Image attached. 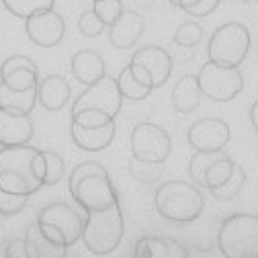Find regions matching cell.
<instances>
[{
  "label": "cell",
  "mask_w": 258,
  "mask_h": 258,
  "mask_svg": "<svg viewBox=\"0 0 258 258\" xmlns=\"http://www.w3.org/2000/svg\"><path fill=\"white\" fill-rule=\"evenodd\" d=\"M154 203L164 219L188 223L203 213L205 197L197 184H190L186 180H168L156 188Z\"/></svg>",
  "instance_id": "6da1fadb"
},
{
  "label": "cell",
  "mask_w": 258,
  "mask_h": 258,
  "mask_svg": "<svg viewBox=\"0 0 258 258\" xmlns=\"http://www.w3.org/2000/svg\"><path fill=\"white\" fill-rule=\"evenodd\" d=\"M37 152V148H31L29 144L0 150V190L31 197L43 186L33 172Z\"/></svg>",
  "instance_id": "7a4b0ae2"
},
{
  "label": "cell",
  "mask_w": 258,
  "mask_h": 258,
  "mask_svg": "<svg viewBox=\"0 0 258 258\" xmlns=\"http://www.w3.org/2000/svg\"><path fill=\"white\" fill-rule=\"evenodd\" d=\"M88 252L92 254H109L123 240V213L121 205H111L105 209L88 211L82 228V238Z\"/></svg>",
  "instance_id": "3957f363"
},
{
  "label": "cell",
  "mask_w": 258,
  "mask_h": 258,
  "mask_svg": "<svg viewBox=\"0 0 258 258\" xmlns=\"http://www.w3.org/2000/svg\"><path fill=\"white\" fill-rule=\"evenodd\" d=\"M219 252L225 258H258V217L236 213L221 223Z\"/></svg>",
  "instance_id": "277c9868"
},
{
  "label": "cell",
  "mask_w": 258,
  "mask_h": 258,
  "mask_svg": "<svg viewBox=\"0 0 258 258\" xmlns=\"http://www.w3.org/2000/svg\"><path fill=\"white\" fill-rule=\"evenodd\" d=\"M115 119L101 111H78L72 113L70 134L74 144L84 152H101L111 146L115 138Z\"/></svg>",
  "instance_id": "5b68a950"
},
{
  "label": "cell",
  "mask_w": 258,
  "mask_h": 258,
  "mask_svg": "<svg viewBox=\"0 0 258 258\" xmlns=\"http://www.w3.org/2000/svg\"><path fill=\"white\" fill-rule=\"evenodd\" d=\"M250 49V31L242 23H225L213 31L207 45L209 61L225 68H238Z\"/></svg>",
  "instance_id": "8992f818"
},
{
  "label": "cell",
  "mask_w": 258,
  "mask_h": 258,
  "mask_svg": "<svg viewBox=\"0 0 258 258\" xmlns=\"http://www.w3.org/2000/svg\"><path fill=\"white\" fill-rule=\"evenodd\" d=\"M37 225L41 234L61 246H72L82 238L84 221L82 217L66 203H51L41 209L37 217Z\"/></svg>",
  "instance_id": "52a82bcc"
},
{
  "label": "cell",
  "mask_w": 258,
  "mask_h": 258,
  "mask_svg": "<svg viewBox=\"0 0 258 258\" xmlns=\"http://www.w3.org/2000/svg\"><path fill=\"white\" fill-rule=\"evenodd\" d=\"M197 80L203 96L213 103H228L236 99L244 88V76L240 68H225L209 59L201 66Z\"/></svg>",
  "instance_id": "ba28073f"
},
{
  "label": "cell",
  "mask_w": 258,
  "mask_h": 258,
  "mask_svg": "<svg viewBox=\"0 0 258 258\" xmlns=\"http://www.w3.org/2000/svg\"><path fill=\"white\" fill-rule=\"evenodd\" d=\"M172 152L170 136L156 123H138L132 132V154L142 162H166Z\"/></svg>",
  "instance_id": "9c48e42d"
},
{
  "label": "cell",
  "mask_w": 258,
  "mask_h": 258,
  "mask_svg": "<svg viewBox=\"0 0 258 258\" xmlns=\"http://www.w3.org/2000/svg\"><path fill=\"white\" fill-rule=\"evenodd\" d=\"M121 105H123V96L119 92L117 80L111 76H103L99 82H94V84L84 88V92L72 105V113L92 109V111L107 113L109 117L115 119L121 111Z\"/></svg>",
  "instance_id": "30bf717a"
},
{
  "label": "cell",
  "mask_w": 258,
  "mask_h": 258,
  "mask_svg": "<svg viewBox=\"0 0 258 258\" xmlns=\"http://www.w3.org/2000/svg\"><path fill=\"white\" fill-rule=\"evenodd\" d=\"M186 138H188L190 148H195L197 152L217 154L230 144L232 132H230V125L225 123L223 119L207 117V119H201L197 123H192Z\"/></svg>",
  "instance_id": "8fae6325"
},
{
  "label": "cell",
  "mask_w": 258,
  "mask_h": 258,
  "mask_svg": "<svg viewBox=\"0 0 258 258\" xmlns=\"http://www.w3.org/2000/svg\"><path fill=\"white\" fill-rule=\"evenodd\" d=\"M25 33L35 45L49 49L55 47L66 35V23H63L61 15L55 13L53 9L39 11L25 19Z\"/></svg>",
  "instance_id": "7c38bea8"
},
{
  "label": "cell",
  "mask_w": 258,
  "mask_h": 258,
  "mask_svg": "<svg viewBox=\"0 0 258 258\" xmlns=\"http://www.w3.org/2000/svg\"><path fill=\"white\" fill-rule=\"evenodd\" d=\"M0 82L7 88L17 92L37 90L39 84V70L35 61L27 55H11L0 66Z\"/></svg>",
  "instance_id": "4fadbf2b"
},
{
  "label": "cell",
  "mask_w": 258,
  "mask_h": 258,
  "mask_svg": "<svg viewBox=\"0 0 258 258\" xmlns=\"http://www.w3.org/2000/svg\"><path fill=\"white\" fill-rule=\"evenodd\" d=\"M35 125L29 113H21L15 109H0V146L15 148L27 146L33 138Z\"/></svg>",
  "instance_id": "5bb4252c"
},
{
  "label": "cell",
  "mask_w": 258,
  "mask_h": 258,
  "mask_svg": "<svg viewBox=\"0 0 258 258\" xmlns=\"http://www.w3.org/2000/svg\"><path fill=\"white\" fill-rule=\"evenodd\" d=\"M132 63L136 66H142L150 78L154 88L162 86L168 82L170 74H172V57L164 47H158V45H146L142 49H138L132 57Z\"/></svg>",
  "instance_id": "9a60e30c"
},
{
  "label": "cell",
  "mask_w": 258,
  "mask_h": 258,
  "mask_svg": "<svg viewBox=\"0 0 258 258\" xmlns=\"http://www.w3.org/2000/svg\"><path fill=\"white\" fill-rule=\"evenodd\" d=\"M144 29L146 21L142 15L134 11H123L121 17L109 27V41L115 49H129L140 41Z\"/></svg>",
  "instance_id": "2e32d148"
},
{
  "label": "cell",
  "mask_w": 258,
  "mask_h": 258,
  "mask_svg": "<svg viewBox=\"0 0 258 258\" xmlns=\"http://www.w3.org/2000/svg\"><path fill=\"white\" fill-rule=\"evenodd\" d=\"M117 86H119V92L123 99H129V101H144L154 90L150 74L142 66H136L132 61H129V66H125L121 70V74L117 78Z\"/></svg>",
  "instance_id": "e0dca14e"
},
{
  "label": "cell",
  "mask_w": 258,
  "mask_h": 258,
  "mask_svg": "<svg viewBox=\"0 0 258 258\" xmlns=\"http://www.w3.org/2000/svg\"><path fill=\"white\" fill-rule=\"evenodd\" d=\"M70 84L63 76L51 74L45 76L43 80H39L37 84V103L45 109V111H59L68 105L70 101Z\"/></svg>",
  "instance_id": "ac0fdd59"
},
{
  "label": "cell",
  "mask_w": 258,
  "mask_h": 258,
  "mask_svg": "<svg viewBox=\"0 0 258 258\" xmlns=\"http://www.w3.org/2000/svg\"><path fill=\"white\" fill-rule=\"evenodd\" d=\"M134 258H188V250L172 238L146 236L138 240Z\"/></svg>",
  "instance_id": "d6986e66"
},
{
  "label": "cell",
  "mask_w": 258,
  "mask_h": 258,
  "mask_svg": "<svg viewBox=\"0 0 258 258\" xmlns=\"http://www.w3.org/2000/svg\"><path fill=\"white\" fill-rule=\"evenodd\" d=\"M72 74L80 84L90 86L107 76L105 59L92 49H80L72 57Z\"/></svg>",
  "instance_id": "ffe728a7"
},
{
  "label": "cell",
  "mask_w": 258,
  "mask_h": 258,
  "mask_svg": "<svg viewBox=\"0 0 258 258\" xmlns=\"http://www.w3.org/2000/svg\"><path fill=\"white\" fill-rule=\"evenodd\" d=\"M25 248L29 258H66L68 254V246L55 244L41 234L37 221L29 225V230L25 234Z\"/></svg>",
  "instance_id": "44dd1931"
},
{
  "label": "cell",
  "mask_w": 258,
  "mask_h": 258,
  "mask_svg": "<svg viewBox=\"0 0 258 258\" xmlns=\"http://www.w3.org/2000/svg\"><path fill=\"white\" fill-rule=\"evenodd\" d=\"M201 99H203V92L199 88V80L195 74H184L172 90V107L182 115L195 111Z\"/></svg>",
  "instance_id": "7402d4cb"
},
{
  "label": "cell",
  "mask_w": 258,
  "mask_h": 258,
  "mask_svg": "<svg viewBox=\"0 0 258 258\" xmlns=\"http://www.w3.org/2000/svg\"><path fill=\"white\" fill-rule=\"evenodd\" d=\"M234 166L236 162L230 158V156H223L219 154L213 162L207 166L205 174H203V182L201 186L207 188V190H215V188H221L225 182H228L234 174Z\"/></svg>",
  "instance_id": "603a6c76"
},
{
  "label": "cell",
  "mask_w": 258,
  "mask_h": 258,
  "mask_svg": "<svg viewBox=\"0 0 258 258\" xmlns=\"http://www.w3.org/2000/svg\"><path fill=\"white\" fill-rule=\"evenodd\" d=\"M35 103H37V90L17 92L0 82V109H15L21 113H31Z\"/></svg>",
  "instance_id": "cb8c5ba5"
},
{
  "label": "cell",
  "mask_w": 258,
  "mask_h": 258,
  "mask_svg": "<svg viewBox=\"0 0 258 258\" xmlns=\"http://www.w3.org/2000/svg\"><path fill=\"white\" fill-rule=\"evenodd\" d=\"M53 3L55 0H3L9 13H13L19 19H27L39 11H49L53 9Z\"/></svg>",
  "instance_id": "d4e9b609"
},
{
  "label": "cell",
  "mask_w": 258,
  "mask_h": 258,
  "mask_svg": "<svg viewBox=\"0 0 258 258\" xmlns=\"http://www.w3.org/2000/svg\"><path fill=\"white\" fill-rule=\"evenodd\" d=\"M129 172L132 176L138 180V182H144V184H152L156 180H160L164 172V162H142V160H132L129 164Z\"/></svg>",
  "instance_id": "484cf974"
},
{
  "label": "cell",
  "mask_w": 258,
  "mask_h": 258,
  "mask_svg": "<svg viewBox=\"0 0 258 258\" xmlns=\"http://www.w3.org/2000/svg\"><path fill=\"white\" fill-rule=\"evenodd\" d=\"M203 39V27L197 21H186L182 23L176 31H174V37L172 41L180 47H195L199 41Z\"/></svg>",
  "instance_id": "4316f807"
},
{
  "label": "cell",
  "mask_w": 258,
  "mask_h": 258,
  "mask_svg": "<svg viewBox=\"0 0 258 258\" xmlns=\"http://www.w3.org/2000/svg\"><path fill=\"white\" fill-rule=\"evenodd\" d=\"M244 182H246V172H244V168H242L240 164H236V166H234V174H232V178L225 182L221 188L211 190V195H213L215 199H221V201H232V199L238 197V192L242 190Z\"/></svg>",
  "instance_id": "83f0119b"
},
{
  "label": "cell",
  "mask_w": 258,
  "mask_h": 258,
  "mask_svg": "<svg viewBox=\"0 0 258 258\" xmlns=\"http://www.w3.org/2000/svg\"><path fill=\"white\" fill-rule=\"evenodd\" d=\"M43 156V168H45V184H57L63 178V172H66V166H63V160L57 152L51 150H41Z\"/></svg>",
  "instance_id": "f1b7e54d"
},
{
  "label": "cell",
  "mask_w": 258,
  "mask_h": 258,
  "mask_svg": "<svg viewBox=\"0 0 258 258\" xmlns=\"http://www.w3.org/2000/svg\"><path fill=\"white\" fill-rule=\"evenodd\" d=\"M92 11H94L96 17H99L107 25V29H109L121 17V13L125 9H123L121 0H94V3H92Z\"/></svg>",
  "instance_id": "f546056e"
},
{
  "label": "cell",
  "mask_w": 258,
  "mask_h": 258,
  "mask_svg": "<svg viewBox=\"0 0 258 258\" xmlns=\"http://www.w3.org/2000/svg\"><path fill=\"white\" fill-rule=\"evenodd\" d=\"M107 25L94 15V11H84L78 19V31L84 37H99L101 33H105Z\"/></svg>",
  "instance_id": "4dcf8cb0"
},
{
  "label": "cell",
  "mask_w": 258,
  "mask_h": 258,
  "mask_svg": "<svg viewBox=\"0 0 258 258\" xmlns=\"http://www.w3.org/2000/svg\"><path fill=\"white\" fill-rule=\"evenodd\" d=\"M27 203H29L27 195H15V192L0 190V213L3 215H17L25 209Z\"/></svg>",
  "instance_id": "1f68e13d"
},
{
  "label": "cell",
  "mask_w": 258,
  "mask_h": 258,
  "mask_svg": "<svg viewBox=\"0 0 258 258\" xmlns=\"http://www.w3.org/2000/svg\"><path fill=\"white\" fill-rule=\"evenodd\" d=\"M219 3H221V0H199L195 7L186 9L184 13H186L188 17H209V15L219 7Z\"/></svg>",
  "instance_id": "d6a6232c"
},
{
  "label": "cell",
  "mask_w": 258,
  "mask_h": 258,
  "mask_svg": "<svg viewBox=\"0 0 258 258\" xmlns=\"http://www.w3.org/2000/svg\"><path fill=\"white\" fill-rule=\"evenodd\" d=\"M7 258H29L25 248V238H17L7 244Z\"/></svg>",
  "instance_id": "836d02e7"
},
{
  "label": "cell",
  "mask_w": 258,
  "mask_h": 258,
  "mask_svg": "<svg viewBox=\"0 0 258 258\" xmlns=\"http://www.w3.org/2000/svg\"><path fill=\"white\" fill-rule=\"evenodd\" d=\"M250 121H252V127H254V132L258 134V101L252 105L250 109Z\"/></svg>",
  "instance_id": "e575fe53"
},
{
  "label": "cell",
  "mask_w": 258,
  "mask_h": 258,
  "mask_svg": "<svg viewBox=\"0 0 258 258\" xmlns=\"http://www.w3.org/2000/svg\"><path fill=\"white\" fill-rule=\"evenodd\" d=\"M197 3H199V0H178V9L186 11V9H190V7H195Z\"/></svg>",
  "instance_id": "d590c367"
},
{
  "label": "cell",
  "mask_w": 258,
  "mask_h": 258,
  "mask_svg": "<svg viewBox=\"0 0 258 258\" xmlns=\"http://www.w3.org/2000/svg\"><path fill=\"white\" fill-rule=\"evenodd\" d=\"M242 3H244V5H256L258 0H242Z\"/></svg>",
  "instance_id": "8d00e7d4"
},
{
  "label": "cell",
  "mask_w": 258,
  "mask_h": 258,
  "mask_svg": "<svg viewBox=\"0 0 258 258\" xmlns=\"http://www.w3.org/2000/svg\"><path fill=\"white\" fill-rule=\"evenodd\" d=\"M168 3H170L172 7H178V0H168Z\"/></svg>",
  "instance_id": "74e56055"
},
{
  "label": "cell",
  "mask_w": 258,
  "mask_h": 258,
  "mask_svg": "<svg viewBox=\"0 0 258 258\" xmlns=\"http://www.w3.org/2000/svg\"><path fill=\"white\" fill-rule=\"evenodd\" d=\"M92 3H94V0H92Z\"/></svg>",
  "instance_id": "f35d334b"
}]
</instances>
